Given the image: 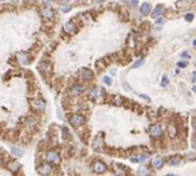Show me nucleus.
<instances>
[{
	"mask_svg": "<svg viewBox=\"0 0 196 176\" xmlns=\"http://www.w3.org/2000/svg\"><path fill=\"white\" fill-rule=\"evenodd\" d=\"M80 77H82L83 81H86V82H90V81L93 80L94 74L93 71H91L90 69H83L82 73H80Z\"/></svg>",
	"mask_w": 196,
	"mask_h": 176,
	"instance_id": "1a4fd4ad",
	"label": "nucleus"
},
{
	"mask_svg": "<svg viewBox=\"0 0 196 176\" xmlns=\"http://www.w3.org/2000/svg\"><path fill=\"white\" fill-rule=\"evenodd\" d=\"M165 176H175V175H173V174H168V175H165Z\"/></svg>",
	"mask_w": 196,
	"mask_h": 176,
	"instance_id": "c9c22d12",
	"label": "nucleus"
},
{
	"mask_svg": "<svg viewBox=\"0 0 196 176\" xmlns=\"http://www.w3.org/2000/svg\"><path fill=\"white\" fill-rule=\"evenodd\" d=\"M36 172L41 176H50L53 173V167L48 162H41L40 165L36 167Z\"/></svg>",
	"mask_w": 196,
	"mask_h": 176,
	"instance_id": "f03ea898",
	"label": "nucleus"
},
{
	"mask_svg": "<svg viewBox=\"0 0 196 176\" xmlns=\"http://www.w3.org/2000/svg\"><path fill=\"white\" fill-rule=\"evenodd\" d=\"M164 14V7L163 5H157L156 8L154 9V12L151 13V17L152 19H158Z\"/></svg>",
	"mask_w": 196,
	"mask_h": 176,
	"instance_id": "9d476101",
	"label": "nucleus"
},
{
	"mask_svg": "<svg viewBox=\"0 0 196 176\" xmlns=\"http://www.w3.org/2000/svg\"><path fill=\"white\" fill-rule=\"evenodd\" d=\"M84 91H85V88L83 85H80V84H75V85H72L70 88V93L72 94V96H75V97L80 96L82 93H84Z\"/></svg>",
	"mask_w": 196,
	"mask_h": 176,
	"instance_id": "0eeeda50",
	"label": "nucleus"
},
{
	"mask_svg": "<svg viewBox=\"0 0 196 176\" xmlns=\"http://www.w3.org/2000/svg\"><path fill=\"white\" fill-rule=\"evenodd\" d=\"M31 106H32V109L36 112H44L46 108V103L45 100H42L41 98H36L31 101Z\"/></svg>",
	"mask_w": 196,
	"mask_h": 176,
	"instance_id": "20e7f679",
	"label": "nucleus"
},
{
	"mask_svg": "<svg viewBox=\"0 0 196 176\" xmlns=\"http://www.w3.org/2000/svg\"><path fill=\"white\" fill-rule=\"evenodd\" d=\"M192 82H194V83L196 82V73H195V71L192 74Z\"/></svg>",
	"mask_w": 196,
	"mask_h": 176,
	"instance_id": "cd10ccee",
	"label": "nucleus"
},
{
	"mask_svg": "<svg viewBox=\"0 0 196 176\" xmlns=\"http://www.w3.org/2000/svg\"><path fill=\"white\" fill-rule=\"evenodd\" d=\"M103 83H106L107 85H111V78L109 76H105L103 77Z\"/></svg>",
	"mask_w": 196,
	"mask_h": 176,
	"instance_id": "393cba45",
	"label": "nucleus"
},
{
	"mask_svg": "<svg viewBox=\"0 0 196 176\" xmlns=\"http://www.w3.org/2000/svg\"><path fill=\"white\" fill-rule=\"evenodd\" d=\"M45 160L48 163H53V165H59L61 161V157H60L59 152L54 151V150H50L46 152L45 154Z\"/></svg>",
	"mask_w": 196,
	"mask_h": 176,
	"instance_id": "f257e3e1",
	"label": "nucleus"
},
{
	"mask_svg": "<svg viewBox=\"0 0 196 176\" xmlns=\"http://www.w3.org/2000/svg\"><path fill=\"white\" fill-rule=\"evenodd\" d=\"M163 23H164V20H163V19H161V20H157L156 24H163Z\"/></svg>",
	"mask_w": 196,
	"mask_h": 176,
	"instance_id": "2f4dec72",
	"label": "nucleus"
},
{
	"mask_svg": "<svg viewBox=\"0 0 196 176\" xmlns=\"http://www.w3.org/2000/svg\"><path fill=\"white\" fill-rule=\"evenodd\" d=\"M169 165L170 166H178L180 163V158L178 157V155H174V157H171L169 159Z\"/></svg>",
	"mask_w": 196,
	"mask_h": 176,
	"instance_id": "dca6fc26",
	"label": "nucleus"
},
{
	"mask_svg": "<svg viewBox=\"0 0 196 176\" xmlns=\"http://www.w3.org/2000/svg\"><path fill=\"white\" fill-rule=\"evenodd\" d=\"M193 91H194L195 93H196V86H194V88H193Z\"/></svg>",
	"mask_w": 196,
	"mask_h": 176,
	"instance_id": "f704fd0d",
	"label": "nucleus"
},
{
	"mask_svg": "<svg viewBox=\"0 0 196 176\" xmlns=\"http://www.w3.org/2000/svg\"><path fill=\"white\" fill-rule=\"evenodd\" d=\"M131 161L132 162H138V161H140V160H139V158H131Z\"/></svg>",
	"mask_w": 196,
	"mask_h": 176,
	"instance_id": "7c9ffc66",
	"label": "nucleus"
},
{
	"mask_svg": "<svg viewBox=\"0 0 196 176\" xmlns=\"http://www.w3.org/2000/svg\"><path fill=\"white\" fill-rule=\"evenodd\" d=\"M48 146H50V145H48V140H45V139H44V140H40L39 144H38V151H39V152L45 151V150L47 149Z\"/></svg>",
	"mask_w": 196,
	"mask_h": 176,
	"instance_id": "f3484780",
	"label": "nucleus"
},
{
	"mask_svg": "<svg viewBox=\"0 0 196 176\" xmlns=\"http://www.w3.org/2000/svg\"><path fill=\"white\" fill-rule=\"evenodd\" d=\"M7 165H6V167H7V169L11 173H17L21 169V163L19 162L17 160H8V162H6Z\"/></svg>",
	"mask_w": 196,
	"mask_h": 176,
	"instance_id": "39448f33",
	"label": "nucleus"
},
{
	"mask_svg": "<svg viewBox=\"0 0 196 176\" xmlns=\"http://www.w3.org/2000/svg\"><path fill=\"white\" fill-rule=\"evenodd\" d=\"M125 2H126V5L131 8H137L138 5H139V1H138V0H126Z\"/></svg>",
	"mask_w": 196,
	"mask_h": 176,
	"instance_id": "aec40b11",
	"label": "nucleus"
},
{
	"mask_svg": "<svg viewBox=\"0 0 196 176\" xmlns=\"http://www.w3.org/2000/svg\"><path fill=\"white\" fill-rule=\"evenodd\" d=\"M140 97H142V98H145V99L147 100V101H149V100H150V98H149L148 96H145V94H140Z\"/></svg>",
	"mask_w": 196,
	"mask_h": 176,
	"instance_id": "c756f323",
	"label": "nucleus"
},
{
	"mask_svg": "<svg viewBox=\"0 0 196 176\" xmlns=\"http://www.w3.org/2000/svg\"><path fill=\"white\" fill-rule=\"evenodd\" d=\"M10 153L14 155V157L16 158H21L23 155V151L20 147H17V146H11L10 147Z\"/></svg>",
	"mask_w": 196,
	"mask_h": 176,
	"instance_id": "ddd939ff",
	"label": "nucleus"
},
{
	"mask_svg": "<svg viewBox=\"0 0 196 176\" xmlns=\"http://www.w3.org/2000/svg\"><path fill=\"white\" fill-rule=\"evenodd\" d=\"M187 65H188V62H186V61L178 62V67H180V68H185V67H187Z\"/></svg>",
	"mask_w": 196,
	"mask_h": 176,
	"instance_id": "a878e982",
	"label": "nucleus"
},
{
	"mask_svg": "<svg viewBox=\"0 0 196 176\" xmlns=\"http://www.w3.org/2000/svg\"><path fill=\"white\" fill-rule=\"evenodd\" d=\"M191 4V0H178L177 1V7L179 8H185Z\"/></svg>",
	"mask_w": 196,
	"mask_h": 176,
	"instance_id": "a211bd4d",
	"label": "nucleus"
},
{
	"mask_svg": "<svg viewBox=\"0 0 196 176\" xmlns=\"http://www.w3.org/2000/svg\"><path fill=\"white\" fill-rule=\"evenodd\" d=\"M64 30H65V31H68V32H70V33H72L74 31H75V27H74V24H71V23H68V24H65Z\"/></svg>",
	"mask_w": 196,
	"mask_h": 176,
	"instance_id": "4be33fe9",
	"label": "nucleus"
},
{
	"mask_svg": "<svg viewBox=\"0 0 196 176\" xmlns=\"http://www.w3.org/2000/svg\"><path fill=\"white\" fill-rule=\"evenodd\" d=\"M193 45H194V46H196V39H194V40H193Z\"/></svg>",
	"mask_w": 196,
	"mask_h": 176,
	"instance_id": "72a5a7b5",
	"label": "nucleus"
},
{
	"mask_svg": "<svg viewBox=\"0 0 196 176\" xmlns=\"http://www.w3.org/2000/svg\"><path fill=\"white\" fill-rule=\"evenodd\" d=\"M195 65H196V62H195Z\"/></svg>",
	"mask_w": 196,
	"mask_h": 176,
	"instance_id": "e433bc0d",
	"label": "nucleus"
},
{
	"mask_svg": "<svg viewBox=\"0 0 196 176\" xmlns=\"http://www.w3.org/2000/svg\"><path fill=\"white\" fill-rule=\"evenodd\" d=\"M93 171L96 173V174H103L107 171V166L102 161H95L93 165Z\"/></svg>",
	"mask_w": 196,
	"mask_h": 176,
	"instance_id": "6e6552de",
	"label": "nucleus"
},
{
	"mask_svg": "<svg viewBox=\"0 0 196 176\" xmlns=\"http://www.w3.org/2000/svg\"><path fill=\"white\" fill-rule=\"evenodd\" d=\"M168 84H169V78H168V76H166V75H164L163 78H162V82H161L160 85L162 86V88H165Z\"/></svg>",
	"mask_w": 196,
	"mask_h": 176,
	"instance_id": "5701e85b",
	"label": "nucleus"
},
{
	"mask_svg": "<svg viewBox=\"0 0 196 176\" xmlns=\"http://www.w3.org/2000/svg\"><path fill=\"white\" fill-rule=\"evenodd\" d=\"M150 9H151V6L149 2H143L142 5H141L140 7V13L142 14V15H148L149 13H150Z\"/></svg>",
	"mask_w": 196,
	"mask_h": 176,
	"instance_id": "f8f14e48",
	"label": "nucleus"
},
{
	"mask_svg": "<svg viewBox=\"0 0 196 176\" xmlns=\"http://www.w3.org/2000/svg\"><path fill=\"white\" fill-rule=\"evenodd\" d=\"M145 63V59H139L138 61H135V63H133L132 65V68L133 69H135V68H139V67H141V66Z\"/></svg>",
	"mask_w": 196,
	"mask_h": 176,
	"instance_id": "412c9836",
	"label": "nucleus"
},
{
	"mask_svg": "<svg viewBox=\"0 0 196 176\" xmlns=\"http://www.w3.org/2000/svg\"><path fill=\"white\" fill-rule=\"evenodd\" d=\"M180 55H181V58H187V59H189V58H191V54H189L188 52H182Z\"/></svg>",
	"mask_w": 196,
	"mask_h": 176,
	"instance_id": "bb28decb",
	"label": "nucleus"
},
{
	"mask_svg": "<svg viewBox=\"0 0 196 176\" xmlns=\"http://www.w3.org/2000/svg\"><path fill=\"white\" fill-rule=\"evenodd\" d=\"M85 122H86L85 116H83L80 114H75L69 117V123L72 127H75V128H78V127L85 124Z\"/></svg>",
	"mask_w": 196,
	"mask_h": 176,
	"instance_id": "7ed1b4c3",
	"label": "nucleus"
},
{
	"mask_svg": "<svg viewBox=\"0 0 196 176\" xmlns=\"http://www.w3.org/2000/svg\"><path fill=\"white\" fill-rule=\"evenodd\" d=\"M193 128H194V131L196 132V119H193Z\"/></svg>",
	"mask_w": 196,
	"mask_h": 176,
	"instance_id": "c85d7f7f",
	"label": "nucleus"
},
{
	"mask_svg": "<svg viewBox=\"0 0 196 176\" xmlns=\"http://www.w3.org/2000/svg\"><path fill=\"white\" fill-rule=\"evenodd\" d=\"M185 20H186V21H188V22L193 21V20H194V14H193V13L186 14V15H185Z\"/></svg>",
	"mask_w": 196,
	"mask_h": 176,
	"instance_id": "b1692460",
	"label": "nucleus"
},
{
	"mask_svg": "<svg viewBox=\"0 0 196 176\" xmlns=\"http://www.w3.org/2000/svg\"><path fill=\"white\" fill-rule=\"evenodd\" d=\"M164 165V161H163V158L160 157V155H157V157L154 158V160H152V167L156 169H161Z\"/></svg>",
	"mask_w": 196,
	"mask_h": 176,
	"instance_id": "9b49d317",
	"label": "nucleus"
},
{
	"mask_svg": "<svg viewBox=\"0 0 196 176\" xmlns=\"http://www.w3.org/2000/svg\"><path fill=\"white\" fill-rule=\"evenodd\" d=\"M19 60H20V62H21V63H23V65H29V63H30V56H29L28 54H25V53L20 54Z\"/></svg>",
	"mask_w": 196,
	"mask_h": 176,
	"instance_id": "2eb2a0df",
	"label": "nucleus"
},
{
	"mask_svg": "<svg viewBox=\"0 0 196 176\" xmlns=\"http://www.w3.org/2000/svg\"><path fill=\"white\" fill-rule=\"evenodd\" d=\"M162 126L161 124H152L150 128H149V134H150L151 137L154 138H158L162 136Z\"/></svg>",
	"mask_w": 196,
	"mask_h": 176,
	"instance_id": "423d86ee",
	"label": "nucleus"
},
{
	"mask_svg": "<svg viewBox=\"0 0 196 176\" xmlns=\"http://www.w3.org/2000/svg\"><path fill=\"white\" fill-rule=\"evenodd\" d=\"M61 131H62V138L64 140H70L71 139V134H70V131H69V129L67 128V127L63 126L61 128Z\"/></svg>",
	"mask_w": 196,
	"mask_h": 176,
	"instance_id": "4468645a",
	"label": "nucleus"
},
{
	"mask_svg": "<svg viewBox=\"0 0 196 176\" xmlns=\"http://www.w3.org/2000/svg\"><path fill=\"white\" fill-rule=\"evenodd\" d=\"M97 97H99V89L96 88H93L92 90L90 91V98L91 99H97Z\"/></svg>",
	"mask_w": 196,
	"mask_h": 176,
	"instance_id": "6ab92c4d",
	"label": "nucleus"
},
{
	"mask_svg": "<svg viewBox=\"0 0 196 176\" xmlns=\"http://www.w3.org/2000/svg\"><path fill=\"white\" fill-rule=\"evenodd\" d=\"M106 0H95V2H97V4H103Z\"/></svg>",
	"mask_w": 196,
	"mask_h": 176,
	"instance_id": "473e14b6",
	"label": "nucleus"
}]
</instances>
